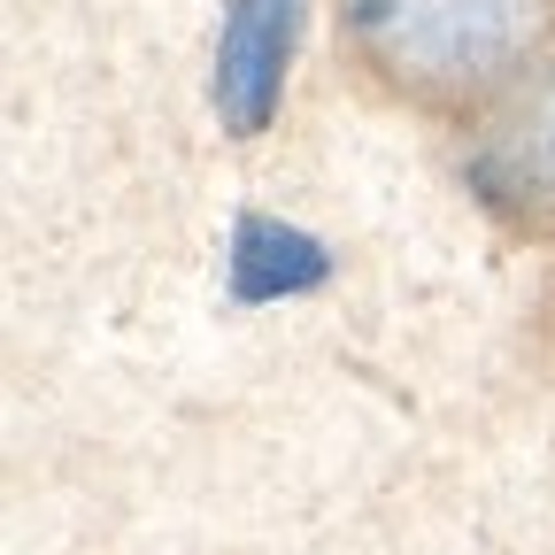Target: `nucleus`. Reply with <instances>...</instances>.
Masks as SVG:
<instances>
[{
	"instance_id": "1",
	"label": "nucleus",
	"mask_w": 555,
	"mask_h": 555,
	"mask_svg": "<svg viewBox=\"0 0 555 555\" xmlns=\"http://www.w3.org/2000/svg\"><path fill=\"white\" fill-rule=\"evenodd\" d=\"M555 0H339L363 78L416 108H486L540 62Z\"/></svg>"
},
{
	"instance_id": "2",
	"label": "nucleus",
	"mask_w": 555,
	"mask_h": 555,
	"mask_svg": "<svg viewBox=\"0 0 555 555\" xmlns=\"http://www.w3.org/2000/svg\"><path fill=\"white\" fill-rule=\"evenodd\" d=\"M455 170L509 240H555V62H532L517 86L470 108Z\"/></svg>"
},
{
	"instance_id": "3",
	"label": "nucleus",
	"mask_w": 555,
	"mask_h": 555,
	"mask_svg": "<svg viewBox=\"0 0 555 555\" xmlns=\"http://www.w3.org/2000/svg\"><path fill=\"white\" fill-rule=\"evenodd\" d=\"M301 39V0H232L217 31V69H208V101H217L232 139H262L278 101H286V69Z\"/></svg>"
},
{
	"instance_id": "4",
	"label": "nucleus",
	"mask_w": 555,
	"mask_h": 555,
	"mask_svg": "<svg viewBox=\"0 0 555 555\" xmlns=\"http://www.w3.org/2000/svg\"><path fill=\"white\" fill-rule=\"evenodd\" d=\"M540 324H547V347H555V278H547V301H540Z\"/></svg>"
}]
</instances>
